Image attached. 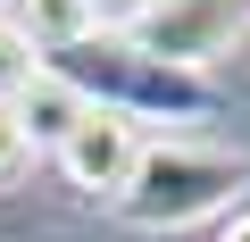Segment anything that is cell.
<instances>
[{"label":"cell","mask_w":250,"mask_h":242,"mask_svg":"<svg viewBox=\"0 0 250 242\" xmlns=\"http://www.w3.org/2000/svg\"><path fill=\"white\" fill-rule=\"evenodd\" d=\"M34 67H50L67 92H83V109H108L125 126L134 117H208L217 109L208 75H184V67L150 59L134 34H83V42H67V50H50Z\"/></svg>","instance_id":"1"},{"label":"cell","mask_w":250,"mask_h":242,"mask_svg":"<svg viewBox=\"0 0 250 242\" xmlns=\"http://www.w3.org/2000/svg\"><path fill=\"white\" fill-rule=\"evenodd\" d=\"M250 184V159L242 151H200V142H142L134 176L117 192V217L142 225V234H175V225H200L217 209H233V192Z\"/></svg>","instance_id":"2"},{"label":"cell","mask_w":250,"mask_h":242,"mask_svg":"<svg viewBox=\"0 0 250 242\" xmlns=\"http://www.w3.org/2000/svg\"><path fill=\"white\" fill-rule=\"evenodd\" d=\"M250 34V0H159V9L134 25V42L184 75H200L217 50H233Z\"/></svg>","instance_id":"3"},{"label":"cell","mask_w":250,"mask_h":242,"mask_svg":"<svg viewBox=\"0 0 250 242\" xmlns=\"http://www.w3.org/2000/svg\"><path fill=\"white\" fill-rule=\"evenodd\" d=\"M50 159H59V176H67L75 192L117 200V192H125V176H134V159H142V142H134V126H125V117L83 109V126H75V134H67Z\"/></svg>","instance_id":"4"},{"label":"cell","mask_w":250,"mask_h":242,"mask_svg":"<svg viewBox=\"0 0 250 242\" xmlns=\"http://www.w3.org/2000/svg\"><path fill=\"white\" fill-rule=\"evenodd\" d=\"M9 109H17V126H25V142H34V151H42V142L59 151V142L83 126V92H67L50 67H34V75L17 84V100H9Z\"/></svg>","instance_id":"5"},{"label":"cell","mask_w":250,"mask_h":242,"mask_svg":"<svg viewBox=\"0 0 250 242\" xmlns=\"http://www.w3.org/2000/svg\"><path fill=\"white\" fill-rule=\"evenodd\" d=\"M0 25H9L34 59H50V50H67V42L92 34V9H83V0H9V17H0Z\"/></svg>","instance_id":"6"},{"label":"cell","mask_w":250,"mask_h":242,"mask_svg":"<svg viewBox=\"0 0 250 242\" xmlns=\"http://www.w3.org/2000/svg\"><path fill=\"white\" fill-rule=\"evenodd\" d=\"M25 167H34V142H25V126H17V109L0 100V192H9Z\"/></svg>","instance_id":"7"},{"label":"cell","mask_w":250,"mask_h":242,"mask_svg":"<svg viewBox=\"0 0 250 242\" xmlns=\"http://www.w3.org/2000/svg\"><path fill=\"white\" fill-rule=\"evenodd\" d=\"M83 9H92V34H134L159 0H83Z\"/></svg>","instance_id":"8"},{"label":"cell","mask_w":250,"mask_h":242,"mask_svg":"<svg viewBox=\"0 0 250 242\" xmlns=\"http://www.w3.org/2000/svg\"><path fill=\"white\" fill-rule=\"evenodd\" d=\"M25 75H34V50L0 25V100H17V84H25Z\"/></svg>","instance_id":"9"},{"label":"cell","mask_w":250,"mask_h":242,"mask_svg":"<svg viewBox=\"0 0 250 242\" xmlns=\"http://www.w3.org/2000/svg\"><path fill=\"white\" fill-rule=\"evenodd\" d=\"M217 242H250V209H233V217L217 225Z\"/></svg>","instance_id":"10"},{"label":"cell","mask_w":250,"mask_h":242,"mask_svg":"<svg viewBox=\"0 0 250 242\" xmlns=\"http://www.w3.org/2000/svg\"><path fill=\"white\" fill-rule=\"evenodd\" d=\"M0 17H9V0H0Z\"/></svg>","instance_id":"11"}]
</instances>
